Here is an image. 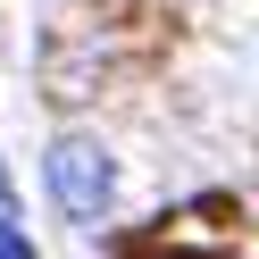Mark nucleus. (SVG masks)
Here are the masks:
<instances>
[{
	"instance_id": "f257e3e1",
	"label": "nucleus",
	"mask_w": 259,
	"mask_h": 259,
	"mask_svg": "<svg viewBox=\"0 0 259 259\" xmlns=\"http://www.w3.org/2000/svg\"><path fill=\"white\" fill-rule=\"evenodd\" d=\"M42 184H51V201L67 209L75 226H92V218H109V201H117V159H109L92 134H59L51 151H42Z\"/></svg>"
},
{
	"instance_id": "f03ea898",
	"label": "nucleus",
	"mask_w": 259,
	"mask_h": 259,
	"mask_svg": "<svg viewBox=\"0 0 259 259\" xmlns=\"http://www.w3.org/2000/svg\"><path fill=\"white\" fill-rule=\"evenodd\" d=\"M0 234H17V192H9V167H0Z\"/></svg>"
},
{
	"instance_id": "7ed1b4c3",
	"label": "nucleus",
	"mask_w": 259,
	"mask_h": 259,
	"mask_svg": "<svg viewBox=\"0 0 259 259\" xmlns=\"http://www.w3.org/2000/svg\"><path fill=\"white\" fill-rule=\"evenodd\" d=\"M125 259H209V251H167V242H142V251H125Z\"/></svg>"
},
{
	"instance_id": "20e7f679",
	"label": "nucleus",
	"mask_w": 259,
	"mask_h": 259,
	"mask_svg": "<svg viewBox=\"0 0 259 259\" xmlns=\"http://www.w3.org/2000/svg\"><path fill=\"white\" fill-rule=\"evenodd\" d=\"M0 259H34V242H25V234H0Z\"/></svg>"
}]
</instances>
